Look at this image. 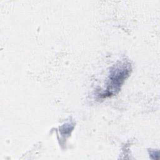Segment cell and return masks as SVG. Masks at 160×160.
Instances as JSON below:
<instances>
[{
    "instance_id": "cell-1",
    "label": "cell",
    "mask_w": 160,
    "mask_h": 160,
    "mask_svg": "<svg viewBox=\"0 0 160 160\" xmlns=\"http://www.w3.org/2000/svg\"><path fill=\"white\" fill-rule=\"evenodd\" d=\"M129 70L124 67H122L121 69L116 68L115 71L111 75V85L110 94L116 91L115 89H118L119 86L121 84L124 79L126 78V76L128 74Z\"/></svg>"
}]
</instances>
